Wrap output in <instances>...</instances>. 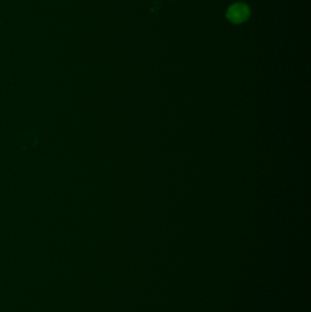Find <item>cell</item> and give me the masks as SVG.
Segmentation results:
<instances>
[{"instance_id":"1","label":"cell","mask_w":311,"mask_h":312,"mask_svg":"<svg viewBox=\"0 0 311 312\" xmlns=\"http://www.w3.org/2000/svg\"><path fill=\"white\" fill-rule=\"evenodd\" d=\"M250 15V9L249 7L247 6V5H245L244 3H235L232 6H230L228 8V18L231 21V22L242 23L245 21Z\"/></svg>"}]
</instances>
